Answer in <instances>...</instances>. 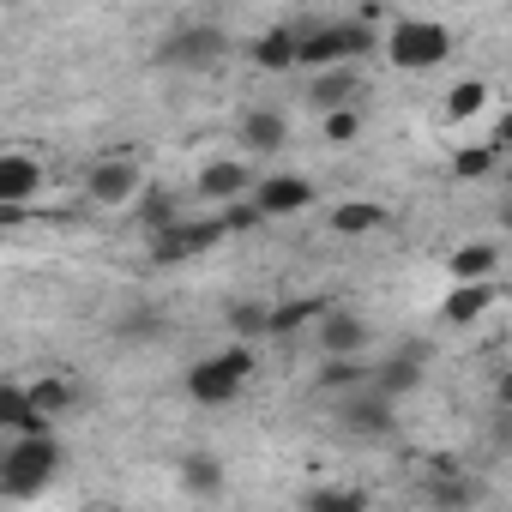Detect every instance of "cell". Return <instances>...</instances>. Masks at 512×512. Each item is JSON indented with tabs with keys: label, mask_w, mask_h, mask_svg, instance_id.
Returning <instances> with one entry per match:
<instances>
[{
	"label": "cell",
	"mask_w": 512,
	"mask_h": 512,
	"mask_svg": "<svg viewBox=\"0 0 512 512\" xmlns=\"http://www.w3.org/2000/svg\"><path fill=\"white\" fill-rule=\"evenodd\" d=\"M296 31H302V67H320V73L350 67L368 49H386L374 37V25H362V19H326V25H296Z\"/></svg>",
	"instance_id": "7a4b0ae2"
},
{
	"label": "cell",
	"mask_w": 512,
	"mask_h": 512,
	"mask_svg": "<svg viewBox=\"0 0 512 512\" xmlns=\"http://www.w3.org/2000/svg\"><path fill=\"white\" fill-rule=\"evenodd\" d=\"M338 422H344V434H356V440H380V434H392V428H398L392 398H380L374 386H362V392L338 398Z\"/></svg>",
	"instance_id": "ba28073f"
},
{
	"label": "cell",
	"mask_w": 512,
	"mask_h": 512,
	"mask_svg": "<svg viewBox=\"0 0 512 512\" xmlns=\"http://www.w3.org/2000/svg\"><path fill=\"white\" fill-rule=\"evenodd\" d=\"M181 488L199 494V500H217V494H223V464H217L211 452H187V458H181Z\"/></svg>",
	"instance_id": "603a6c76"
},
{
	"label": "cell",
	"mask_w": 512,
	"mask_h": 512,
	"mask_svg": "<svg viewBox=\"0 0 512 512\" xmlns=\"http://www.w3.org/2000/svg\"><path fill=\"white\" fill-rule=\"evenodd\" d=\"M133 217H139L145 241H157V235H169L175 223H187V217H181V193H175V187H145V193H139V205H133Z\"/></svg>",
	"instance_id": "9a60e30c"
},
{
	"label": "cell",
	"mask_w": 512,
	"mask_h": 512,
	"mask_svg": "<svg viewBox=\"0 0 512 512\" xmlns=\"http://www.w3.org/2000/svg\"><path fill=\"white\" fill-rule=\"evenodd\" d=\"M253 205H260L266 217H296L314 205V181L308 175H266L260 187H253Z\"/></svg>",
	"instance_id": "7c38bea8"
},
{
	"label": "cell",
	"mask_w": 512,
	"mask_h": 512,
	"mask_svg": "<svg viewBox=\"0 0 512 512\" xmlns=\"http://www.w3.org/2000/svg\"><path fill=\"white\" fill-rule=\"evenodd\" d=\"M494 410H512V368L494 380Z\"/></svg>",
	"instance_id": "e575fe53"
},
{
	"label": "cell",
	"mask_w": 512,
	"mask_h": 512,
	"mask_svg": "<svg viewBox=\"0 0 512 512\" xmlns=\"http://www.w3.org/2000/svg\"><path fill=\"white\" fill-rule=\"evenodd\" d=\"M253 187H260V181H253V169L241 163V157H217V163H205L199 169V181H193V193L199 199H211V205H241V199H253Z\"/></svg>",
	"instance_id": "8992f818"
},
{
	"label": "cell",
	"mask_w": 512,
	"mask_h": 512,
	"mask_svg": "<svg viewBox=\"0 0 512 512\" xmlns=\"http://www.w3.org/2000/svg\"><path fill=\"white\" fill-rule=\"evenodd\" d=\"M0 428L19 440V434H43V428H55V422H43V416H37L31 386H0Z\"/></svg>",
	"instance_id": "ffe728a7"
},
{
	"label": "cell",
	"mask_w": 512,
	"mask_h": 512,
	"mask_svg": "<svg viewBox=\"0 0 512 512\" xmlns=\"http://www.w3.org/2000/svg\"><path fill=\"white\" fill-rule=\"evenodd\" d=\"M157 326H163V320H157V314H151V308H133V314H127V320H121V338H127V344H139V332H145V338H151V332H157Z\"/></svg>",
	"instance_id": "1f68e13d"
},
{
	"label": "cell",
	"mask_w": 512,
	"mask_h": 512,
	"mask_svg": "<svg viewBox=\"0 0 512 512\" xmlns=\"http://www.w3.org/2000/svg\"><path fill=\"white\" fill-rule=\"evenodd\" d=\"M61 464H67V446H61L55 428L19 434L7 446V458H0V494H7V500H31V494H43L61 476Z\"/></svg>",
	"instance_id": "6da1fadb"
},
{
	"label": "cell",
	"mask_w": 512,
	"mask_h": 512,
	"mask_svg": "<svg viewBox=\"0 0 512 512\" xmlns=\"http://www.w3.org/2000/svg\"><path fill=\"white\" fill-rule=\"evenodd\" d=\"M374 229H386V205H374V199H344L332 211V235H344V241L374 235Z\"/></svg>",
	"instance_id": "7402d4cb"
},
{
	"label": "cell",
	"mask_w": 512,
	"mask_h": 512,
	"mask_svg": "<svg viewBox=\"0 0 512 512\" xmlns=\"http://www.w3.org/2000/svg\"><path fill=\"white\" fill-rule=\"evenodd\" d=\"M241 145H247L253 157H272V151L290 145V121H284L278 109H247V115H241Z\"/></svg>",
	"instance_id": "e0dca14e"
},
{
	"label": "cell",
	"mask_w": 512,
	"mask_h": 512,
	"mask_svg": "<svg viewBox=\"0 0 512 512\" xmlns=\"http://www.w3.org/2000/svg\"><path fill=\"white\" fill-rule=\"evenodd\" d=\"M43 193V163L31 151H7L0 157V205H31Z\"/></svg>",
	"instance_id": "4fadbf2b"
},
{
	"label": "cell",
	"mask_w": 512,
	"mask_h": 512,
	"mask_svg": "<svg viewBox=\"0 0 512 512\" xmlns=\"http://www.w3.org/2000/svg\"><path fill=\"white\" fill-rule=\"evenodd\" d=\"M314 386H320V392H338V398H350V392H362V368H356V362H338V356H326V362H320V374H314Z\"/></svg>",
	"instance_id": "f1b7e54d"
},
{
	"label": "cell",
	"mask_w": 512,
	"mask_h": 512,
	"mask_svg": "<svg viewBox=\"0 0 512 512\" xmlns=\"http://www.w3.org/2000/svg\"><path fill=\"white\" fill-rule=\"evenodd\" d=\"M223 235H229V223H223V217H187V223H175L169 235H157V241H151V260H157V266L199 260V253H211Z\"/></svg>",
	"instance_id": "5b68a950"
},
{
	"label": "cell",
	"mask_w": 512,
	"mask_h": 512,
	"mask_svg": "<svg viewBox=\"0 0 512 512\" xmlns=\"http://www.w3.org/2000/svg\"><path fill=\"white\" fill-rule=\"evenodd\" d=\"M247 380H253V350H247V344H229V350L199 356V362L187 368V398L205 404V410H223V404L241 398Z\"/></svg>",
	"instance_id": "3957f363"
},
{
	"label": "cell",
	"mask_w": 512,
	"mask_h": 512,
	"mask_svg": "<svg viewBox=\"0 0 512 512\" xmlns=\"http://www.w3.org/2000/svg\"><path fill=\"white\" fill-rule=\"evenodd\" d=\"M85 193L97 199V205H139V193H145V181H139V163L133 157H103V163H91V175H85Z\"/></svg>",
	"instance_id": "9c48e42d"
},
{
	"label": "cell",
	"mask_w": 512,
	"mask_h": 512,
	"mask_svg": "<svg viewBox=\"0 0 512 512\" xmlns=\"http://www.w3.org/2000/svg\"><path fill=\"white\" fill-rule=\"evenodd\" d=\"M500 229H506V235H512V199H506V211H500Z\"/></svg>",
	"instance_id": "d590c367"
},
{
	"label": "cell",
	"mask_w": 512,
	"mask_h": 512,
	"mask_svg": "<svg viewBox=\"0 0 512 512\" xmlns=\"http://www.w3.org/2000/svg\"><path fill=\"white\" fill-rule=\"evenodd\" d=\"M422 380H428V344H398V350L374 368L368 386H374L380 398H410Z\"/></svg>",
	"instance_id": "52a82bcc"
},
{
	"label": "cell",
	"mask_w": 512,
	"mask_h": 512,
	"mask_svg": "<svg viewBox=\"0 0 512 512\" xmlns=\"http://www.w3.org/2000/svg\"><path fill=\"white\" fill-rule=\"evenodd\" d=\"M356 133H362V115H356V109H338V115H326V139H332V145H350Z\"/></svg>",
	"instance_id": "4dcf8cb0"
},
{
	"label": "cell",
	"mask_w": 512,
	"mask_h": 512,
	"mask_svg": "<svg viewBox=\"0 0 512 512\" xmlns=\"http://www.w3.org/2000/svg\"><path fill=\"white\" fill-rule=\"evenodd\" d=\"M494 163H500L494 145H458V151H452V175H458V181H488Z\"/></svg>",
	"instance_id": "4316f807"
},
{
	"label": "cell",
	"mask_w": 512,
	"mask_h": 512,
	"mask_svg": "<svg viewBox=\"0 0 512 512\" xmlns=\"http://www.w3.org/2000/svg\"><path fill=\"white\" fill-rule=\"evenodd\" d=\"M308 103H314L320 115L356 109V67H332V73H314V85H308Z\"/></svg>",
	"instance_id": "d6986e66"
},
{
	"label": "cell",
	"mask_w": 512,
	"mask_h": 512,
	"mask_svg": "<svg viewBox=\"0 0 512 512\" xmlns=\"http://www.w3.org/2000/svg\"><path fill=\"white\" fill-rule=\"evenodd\" d=\"M223 49H229V31H223V25H187V31H175V37H169L163 61H181V67H211V61H223Z\"/></svg>",
	"instance_id": "8fae6325"
},
{
	"label": "cell",
	"mask_w": 512,
	"mask_h": 512,
	"mask_svg": "<svg viewBox=\"0 0 512 512\" xmlns=\"http://www.w3.org/2000/svg\"><path fill=\"white\" fill-rule=\"evenodd\" d=\"M488 145H494V151H512V109H506V115L494 121V133H488Z\"/></svg>",
	"instance_id": "836d02e7"
},
{
	"label": "cell",
	"mask_w": 512,
	"mask_h": 512,
	"mask_svg": "<svg viewBox=\"0 0 512 512\" xmlns=\"http://www.w3.org/2000/svg\"><path fill=\"white\" fill-rule=\"evenodd\" d=\"M452 55V31L440 19H392L386 31V61L398 73H428Z\"/></svg>",
	"instance_id": "277c9868"
},
{
	"label": "cell",
	"mask_w": 512,
	"mask_h": 512,
	"mask_svg": "<svg viewBox=\"0 0 512 512\" xmlns=\"http://www.w3.org/2000/svg\"><path fill=\"white\" fill-rule=\"evenodd\" d=\"M314 344H320L326 356H338V362H356V356L368 350V320L350 314V308H326V320L314 326Z\"/></svg>",
	"instance_id": "30bf717a"
},
{
	"label": "cell",
	"mask_w": 512,
	"mask_h": 512,
	"mask_svg": "<svg viewBox=\"0 0 512 512\" xmlns=\"http://www.w3.org/2000/svg\"><path fill=\"white\" fill-rule=\"evenodd\" d=\"M488 97H494V91H488V79H458V85L446 91V115H452V121H470V115H482V109H488Z\"/></svg>",
	"instance_id": "484cf974"
},
{
	"label": "cell",
	"mask_w": 512,
	"mask_h": 512,
	"mask_svg": "<svg viewBox=\"0 0 512 512\" xmlns=\"http://www.w3.org/2000/svg\"><path fill=\"white\" fill-rule=\"evenodd\" d=\"M253 67H266V73H290L302 67V31L296 25H272L253 37Z\"/></svg>",
	"instance_id": "5bb4252c"
},
{
	"label": "cell",
	"mask_w": 512,
	"mask_h": 512,
	"mask_svg": "<svg viewBox=\"0 0 512 512\" xmlns=\"http://www.w3.org/2000/svg\"><path fill=\"white\" fill-rule=\"evenodd\" d=\"M488 308H494V284H458V290L440 302V320H446V326H476Z\"/></svg>",
	"instance_id": "44dd1931"
},
{
	"label": "cell",
	"mask_w": 512,
	"mask_h": 512,
	"mask_svg": "<svg viewBox=\"0 0 512 512\" xmlns=\"http://www.w3.org/2000/svg\"><path fill=\"white\" fill-rule=\"evenodd\" d=\"M223 223H229V235H247V229H260V223H266V211L253 205V199H241V205L223 211Z\"/></svg>",
	"instance_id": "f546056e"
},
{
	"label": "cell",
	"mask_w": 512,
	"mask_h": 512,
	"mask_svg": "<svg viewBox=\"0 0 512 512\" xmlns=\"http://www.w3.org/2000/svg\"><path fill=\"white\" fill-rule=\"evenodd\" d=\"M302 512H368V494L362 488H308Z\"/></svg>",
	"instance_id": "83f0119b"
},
{
	"label": "cell",
	"mask_w": 512,
	"mask_h": 512,
	"mask_svg": "<svg viewBox=\"0 0 512 512\" xmlns=\"http://www.w3.org/2000/svg\"><path fill=\"white\" fill-rule=\"evenodd\" d=\"M31 404H37V416L43 422H55V416H67L73 404H79V392H73V380H31Z\"/></svg>",
	"instance_id": "d4e9b609"
},
{
	"label": "cell",
	"mask_w": 512,
	"mask_h": 512,
	"mask_svg": "<svg viewBox=\"0 0 512 512\" xmlns=\"http://www.w3.org/2000/svg\"><path fill=\"white\" fill-rule=\"evenodd\" d=\"M446 272H452V284H494V272H500V247H494V241H464V247H452Z\"/></svg>",
	"instance_id": "ac0fdd59"
},
{
	"label": "cell",
	"mask_w": 512,
	"mask_h": 512,
	"mask_svg": "<svg viewBox=\"0 0 512 512\" xmlns=\"http://www.w3.org/2000/svg\"><path fill=\"white\" fill-rule=\"evenodd\" d=\"M223 320H229V332H235L241 344L272 338V308H266V302H229V308H223Z\"/></svg>",
	"instance_id": "cb8c5ba5"
},
{
	"label": "cell",
	"mask_w": 512,
	"mask_h": 512,
	"mask_svg": "<svg viewBox=\"0 0 512 512\" xmlns=\"http://www.w3.org/2000/svg\"><path fill=\"white\" fill-rule=\"evenodd\" d=\"M422 494H428V506H434V512H476L482 482H470L464 470H440V476H428V482H422Z\"/></svg>",
	"instance_id": "2e32d148"
},
{
	"label": "cell",
	"mask_w": 512,
	"mask_h": 512,
	"mask_svg": "<svg viewBox=\"0 0 512 512\" xmlns=\"http://www.w3.org/2000/svg\"><path fill=\"white\" fill-rule=\"evenodd\" d=\"M488 446H494V452H512V410H494V422H488Z\"/></svg>",
	"instance_id": "d6a6232c"
}]
</instances>
